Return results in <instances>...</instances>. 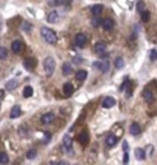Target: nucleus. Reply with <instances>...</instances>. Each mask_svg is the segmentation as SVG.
I'll return each mask as SVG.
<instances>
[{
    "label": "nucleus",
    "instance_id": "obj_2",
    "mask_svg": "<svg viewBox=\"0 0 157 165\" xmlns=\"http://www.w3.org/2000/svg\"><path fill=\"white\" fill-rule=\"evenodd\" d=\"M43 69L47 76H52L56 69V62L53 57H46L43 61Z\"/></svg>",
    "mask_w": 157,
    "mask_h": 165
},
{
    "label": "nucleus",
    "instance_id": "obj_35",
    "mask_svg": "<svg viewBox=\"0 0 157 165\" xmlns=\"http://www.w3.org/2000/svg\"><path fill=\"white\" fill-rule=\"evenodd\" d=\"M128 84H129V82H128V80H125V82H124V84H123L122 86H121V90H125V89H126V86L128 85Z\"/></svg>",
    "mask_w": 157,
    "mask_h": 165
},
{
    "label": "nucleus",
    "instance_id": "obj_10",
    "mask_svg": "<svg viewBox=\"0 0 157 165\" xmlns=\"http://www.w3.org/2000/svg\"><path fill=\"white\" fill-rule=\"evenodd\" d=\"M21 114H22L21 106L19 105H15V106H13V108H12L11 112H10V118L11 119H15V118L21 116Z\"/></svg>",
    "mask_w": 157,
    "mask_h": 165
},
{
    "label": "nucleus",
    "instance_id": "obj_30",
    "mask_svg": "<svg viewBox=\"0 0 157 165\" xmlns=\"http://www.w3.org/2000/svg\"><path fill=\"white\" fill-rule=\"evenodd\" d=\"M31 28H32V25H31L30 22H24V24H23V30L24 31H26V32H30Z\"/></svg>",
    "mask_w": 157,
    "mask_h": 165
},
{
    "label": "nucleus",
    "instance_id": "obj_14",
    "mask_svg": "<svg viewBox=\"0 0 157 165\" xmlns=\"http://www.w3.org/2000/svg\"><path fill=\"white\" fill-rule=\"evenodd\" d=\"M102 27H104V30H107V31H109V30H111L113 27H114V22H113V19L112 18H106L102 22Z\"/></svg>",
    "mask_w": 157,
    "mask_h": 165
},
{
    "label": "nucleus",
    "instance_id": "obj_23",
    "mask_svg": "<svg viewBox=\"0 0 157 165\" xmlns=\"http://www.w3.org/2000/svg\"><path fill=\"white\" fill-rule=\"evenodd\" d=\"M34 94V89L31 86H26L23 90V95L25 97H30Z\"/></svg>",
    "mask_w": 157,
    "mask_h": 165
},
{
    "label": "nucleus",
    "instance_id": "obj_18",
    "mask_svg": "<svg viewBox=\"0 0 157 165\" xmlns=\"http://www.w3.org/2000/svg\"><path fill=\"white\" fill-rule=\"evenodd\" d=\"M106 142H107V145L109 147L115 146V145H116V142H117V137L113 134L109 135V136L107 137V139H106Z\"/></svg>",
    "mask_w": 157,
    "mask_h": 165
},
{
    "label": "nucleus",
    "instance_id": "obj_26",
    "mask_svg": "<svg viewBox=\"0 0 157 165\" xmlns=\"http://www.w3.org/2000/svg\"><path fill=\"white\" fill-rule=\"evenodd\" d=\"M149 17H151V13L147 10H144V11L141 13V18L144 22H147L149 20Z\"/></svg>",
    "mask_w": 157,
    "mask_h": 165
},
{
    "label": "nucleus",
    "instance_id": "obj_34",
    "mask_svg": "<svg viewBox=\"0 0 157 165\" xmlns=\"http://www.w3.org/2000/svg\"><path fill=\"white\" fill-rule=\"evenodd\" d=\"M44 136H45V138H43V142H49L51 139V135L49 133H44Z\"/></svg>",
    "mask_w": 157,
    "mask_h": 165
},
{
    "label": "nucleus",
    "instance_id": "obj_27",
    "mask_svg": "<svg viewBox=\"0 0 157 165\" xmlns=\"http://www.w3.org/2000/svg\"><path fill=\"white\" fill-rule=\"evenodd\" d=\"M8 162H9L8 154L5 153V152H1V153H0V163L5 164V163H8Z\"/></svg>",
    "mask_w": 157,
    "mask_h": 165
},
{
    "label": "nucleus",
    "instance_id": "obj_16",
    "mask_svg": "<svg viewBox=\"0 0 157 165\" xmlns=\"http://www.w3.org/2000/svg\"><path fill=\"white\" fill-rule=\"evenodd\" d=\"M73 91H74V88H73L72 84L66 82L65 85H64V93H65L67 97H70V95L73 93Z\"/></svg>",
    "mask_w": 157,
    "mask_h": 165
},
{
    "label": "nucleus",
    "instance_id": "obj_3",
    "mask_svg": "<svg viewBox=\"0 0 157 165\" xmlns=\"http://www.w3.org/2000/svg\"><path fill=\"white\" fill-rule=\"evenodd\" d=\"M93 65H94L95 68H97V69H99L100 71L104 72V73L108 72V71H109V69H110V63H109L108 61H104V62H100V61H95Z\"/></svg>",
    "mask_w": 157,
    "mask_h": 165
},
{
    "label": "nucleus",
    "instance_id": "obj_32",
    "mask_svg": "<svg viewBox=\"0 0 157 165\" xmlns=\"http://www.w3.org/2000/svg\"><path fill=\"white\" fill-rule=\"evenodd\" d=\"M144 7H145V5H144V2H143V1H139L138 4H137V9H138V12L140 14L144 11Z\"/></svg>",
    "mask_w": 157,
    "mask_h": 165
},
{
    "label": "nucleus",
    "instance_id": "obj_33",
    "mask_svg": "<svg viewBox=\"0 0 157 165\" xmlns=\"http://www.w3.org/2000/svg\"><path fill=\"white\" fill-rule=\"evenodd\" d=\"M149 58H151V60H156L157 59V52L155 50V49L151 50V54H149Z\"/></svg>",
    "mask_w": 157,
    "mask_h": 165
},
{
    "label": "nucleus",
    "instance_id": "obj_4",
    "mask_svg": "<svg viewBox=\"0 0 157 165\" xmlns=\"http://www.w3.org/2000/svg\"><path fill=\"white\" fill-rule=\"evenodd\" d=\"M86 41H87L86 35L83 33H77L75 35V38H74V43H75V45L80 46V47H83L85 45V43H86Z\"/></svg>",
    "mask_w": 157,
    "mask_h": 165
},
{
    "label": "nucleus",
    "instance_id": "obj_8",
    "mask_svg": "<svg viewBox=\"0 0 157 165\" xmlns=\"http://www.w3.org/2000/svg\"><path fill=\"white\" fill-rule=\"evenodd\" d=\"M106 50H107V44H106L104 42L99 41L95 44V52H96L97 54L101 55V54H104Z\"/></svg>",
    "mask_w": 157,
    "mask_h": 165
},
{
    "label": "nucleus",
    "instance_id": "obj_25",
    "mask_svg": "<svg viewBox=\"0 0 157 165\" xmlns=\"http://www.w3.org/2000/svg\"><path fill=\"white\" fill-rule=\"evenodd\" d=\"M114 64H115V67H116V69H123V68L125 67V62H124L123 58H121V57L116 58Z\"/></svg>",
    "mask_w": 157,
    "mask_h": 165
},
{
    "label": "nucleus",
    "instance_id": "obj_31",
    "mask_svg": "<svg viewBox=\"0 0 157 165\" xmlns=\"http://www.w3.org/2000/svg\"><path fill=\"white\" fill-rule=\"evenodd\" d=\"M101 24V18H99L98 16H95V18L92 19V25L94 27H98Z\"/></svg>",
    "mask_w": 157,
    "mask_h": 165
},
{
    "label": "nucleus",
    "instance_id": "obj_36",
    "mask_svg": "<svg viewBox=\"0 0 157 165\" xmlns=\"http://www.w3.org/2000/svg\"><path fill=\"white\" fill-rule=\"evenodd\" d=\"M128 159H129V155H128L127 152H125V154H124V163H128Z\"/></svg>",
    "mask_w": 157,
    "mask_h": 165
},
{
    "label": "nucleus",
    "instance_id": "obj_1",
    "mask_svg": "<svg viewBox=\"0 0 157 165\" xmlns=\"http://www.w3.org/2000/svg\"><path fill=\"white\" fill-rule=\"evenodd\" d=\"M40 32H41V35L43 37V39H44L49 44H52V45L56 44V42H57V35H56V33H55L52 29L47 28V27H42L41 30H40Z\"/></svg>",
    "mask_w": 157,
    "mask_h": 165
},
{
    "label": "nucleus",
    "instance_id": "obj_12",
    "mask_svg": "<svg viewBox=\"0 0 157 165\" xmlns=\"http://www.w3.org/2000/svg\"><path fill=\"white\" fill-rule=\"evenodd\" d=\"M11 47H12V50L15 52V54H19V52H21L22 49H23V44H22V42L16 40V41H13Z\"/></svg>",
    "mask_w": 157,
    "mask_h": 165
},
{
    "label": "nucleus",
    "instance_id": "obj_37",
    "mask_svg": "<svg viewBox=\"0 0 157 165\" xmlns=\"http://www.w3.org/2000/svg\"><path fill=\"white\" fill-rule=\"evenodd\" d=\"M3 97H4V91H3V90L0 89V101L3 99Z\"/></svg>",
    "mask_w": 157,
    "mask_h": 165
},
{
    "label": "nucleus",
    "instance_id": "obj_9",
    "mask_svg": "<svg viewBox=\"0 0 157 165\" xmlns=\"http://www.w3.org/2000/svg\"><path fill=\"white\" fill-rule=\"evenodd\" d=\"M142 97H143V99H144V101H145L146 103H152V102L154 101V94L149 89L144 90L143 93H142Z\"/></svg>",
    "mask_w": 157,
    "mask_h": 165
},
{
    "label": "nucleus",
    "instance_id": "obj_24",
    "mask_svg": "<svg viewBox=\"0 0 157 165\" xmlns=\"http://www.w3.org/2000/svg\"><path fill=\"white\" fill-rule=\"evenodd\" d=\"M79 139H80V142L82 145H86L88 142V135L87 133H85V132H83V133H81L80 135H79Z\"/></svg>",
    "mask_w": 157,
    "mask_h": 165
},
{
    "label": "nucleus",
    "instance_id": "obj_15",
    "mask_svg": "<svg viewBox=\"0 0 157 165\" xmlns=\"http://www.w3.org/2000/svg\"><path fill=\"white\" fill-rule=\"evenodd\" d=\"M17 86H19V80H17V79H15V78L10 79V80L5 84V88H7L8 90H10V91L14 90Z\"/></svg>",
    "mask_w": 157,
    "mask_h": 165
},
{
    "label": "nucleus",
    "instance_id": "obj_39",
    "mask_svg": "<svg viewBox=\"0 0 157 165\" xmlns=\"http://www.w3.org/2000/svg\"><path fill=\"white\" fill-rule=\"evenodd\" d=\"M0 107H1V103H0Z\"/></svg>",
    "mask_w": 157,
    "mask_h": 165
},
{
    "label": "nucleus",
    "instance_id": "obj_13",
    "mask_svg": "<svg viewBox=\"0 0 157 165\" xmlns=\"http://www.w3.org/2000/svg\"><path fill=\"white\" fill-rule=\"evenodd\" d=\"M129 132H130L131 135H138L140 134V132H141V127L139 125L137 122H134V123H131L130 127H129Z\"/></svg>",
    "mask_w": 157,
    "mask_h": 165
},
{
    "label": "nucleus",
    "instance_id": "obj_29",
    "mask_svg": "<svg viewBox=\"0 0 157 165\" xmlns=\"http://www.w3.org/2000/svg\"><path fill=\"white\" fill-rule=\"evenodd\" d=\"M36 155H37V152H36V150L31 149V150H28L26 153V157L28 158V159H30V160H32V159H35Z\"/></svg>",
    "mask_w": 157,
    "mask_h": 165
},
{
    "label": "nucleus",
    "instance_id": "obj_38",
    "mask_svg": "<svg viewBox=\"0 0 157 165\" xmlns=\"http://www.w3.org/2000/svg\"><path fill=\"white\" fill-rule=\"evenodd\" d=\"M124 150H125V151L127 150V142H124Z\"/></svg>",
    "mask_w": 157,
    "mask_h": 165
},
{
    "label": "nucleus",
    "instance_id": "obj_6",
    "mask_svg": "<svg viewBox=\"0 0 157 165\" xmlns=\"http://www.w3.org/2000/svg\"><path fill=\"white\" fill-rule=\"evenodd\" d=\"M115 104H116V101H115L114 97H107L104 101H102V107H104V108H111Z\"/></svg>",
    "mask_w": 157,
    "mask_h": 165
},
{
    "label": "nucleus",
    "instance_id": "obj_19",
    "mask_svg": "<svg viewBox=\"0 0 157 165\" xmlns=\"http://www.w3.org/2000/svg\"><path fill=\"white\" fill-rule=\"evenodd\" d=\"M62 142H64V146H65L67 149H70V148L72 147V138L70 137V135H68V134L64 135Z\"/></svg>",
    "mask_w": 157,
    "mask_h": 165
},
{
    "label": "nucleus",
    "instance_id": "obj_22",
    "mask_svg": "<svg viewBox=\"0 0 157 165\" xmlns=\"http://www.w3.org/2000/svg\"><path fill=\"white\" fill-rule=\"evenodd\" d=\"M134 155H136V159L137 160H143L144 158H145V152H144V150L141 149V148H137V149L134 150Z\"/></svg>",
    "mask_w": 157,
    "mask_h": 165
},
{
    "label": "nucleus",
    "instance_id": "obj_20",
    "mask_svg": "<svg viewBox=\"0 0 157 165\" xmlns=\"http://www.w3.org/2000/svg\"><path fill=\"white\" fill-rule=\"evenodd\" d=\"M72 73V67L70 65L69 62H65V63L62 64V74L65 75V76H68Z\"/></svg>",
    "mask_w": 157,
    "mask_h": 165
},
{
    "label": "nucleus",
    "instance_id": "obj_21",
    "mask_svg": "<svg viewBox=\"0 0 157 165\" xmlns=\"http://www.w3.org/2000/svg\"><path fill=\"white\" fill-rule=\"evenodd\" d=\"M86 77H87V72L84 71V70H80V71H77V74H75V78H77V80H80V82L85 80Z\"/></svg>",
    "mask_w": 157,
    "mask_h": 165
},
{
    "label": "nucleus",
    "instance_id": "obj_5",
    "mask_svg": "<svg viewBox=\"0 0 157 165\" xmlns=\"http://www.w3.org/2000/svg\"><path fill=\"white\" fill-rule=\"evenodd\" d=\"M24 67L26 68L27 70L29 71H32L36 67H37V60L34 59V58H27L24 61Z\"/></svg>",
    "mask_w": 157,
    "mask_h": 165
},
{
    "label": "nucleus",
    "instance_id": "obj_11",
    "mask_svg": "<svg viewBox=\"0 0 157 165\" xmlns=\"http://www.w3.org/2000/svg\"><path fill=\"white\" fill-rule=\"evenodd\" d=\"M59 19V15L56 11H52L50 14L47 15V22L50 24H56Z\"/></svg>",
    "mask_w": 157,
    "mask_h": 165
},
{
    "label": "nucleus",
    "instance_id": "obj_28",
    "mask_svg": "<svg viewBox=\"0 0 157 165\" xmlns=\"http://www.w3.org/2000/svg\"><path fill=\"white\" fill-rule=\"evenodd\" d=\"M8 56V50L5 47H0V59H5Z\"/></svg>",
    "mask_w": 157,
    "mask_h": 165
},
{
    "label": "nucleus",
    "instance_id": "obj_17",
    "mask_svg": "<svg viewBox=\"0 0 157 165\" xmlns=\"http://www.w3.org/2000/svg\"><path fill=\"white\" fill-rule=\"evenodd\" d=\"M104 11V5L102 4H96L92 7V14L94 16H99Z\"/></svg>",
    "mask_w": 157,
    "mask_h": 165
},
{
    "label": "nucleus",
    "instance_id": "obj_7",
    "mask_svg": "<svg viewBox=\"0 0 157 165\" xmlns=\"http://www.w3.org/2000/svg\"><path fill=\"white\" fill-rule=\"evenodd\" d=\"M55 119V115L53 112H46L41 117V122L43 124H49L51 122H53V120Z\"/></svg>",
    "mask_w": 157,
    "mask_h": 165
}]
</instances>
